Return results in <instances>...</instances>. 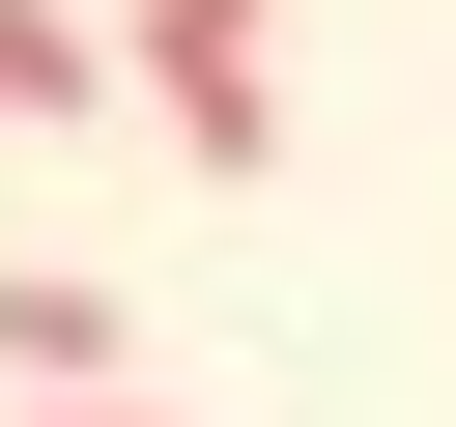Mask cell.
Here are the masks:
<instances>
[{
    "label": "cell",
    "instance_id": "1",
    "mask_svg": "<svg viewBox=\"0 0 456 427\" xmlns=\"http://www.w3.org/2000/svg\"><path fill=\"white\" fill-rule=\"evenodd\" d=\"M114 85H142V114H171L228 199L285 171V0H114Z\"/></svg>",
    "mask_w": 456,
    "mask_h": 427
},
{
    "label": "cell",
    "instance_id": "2",
    "mask_svg": "<svg viewBox=\"0 0 456 427\" xmlns=\"http://www.w3.org/2000/svg\"><path fill=\"white\" fill-rule=\"evenodd\" d=\"M0 399H114V285L86 256H0Z\"/></svg>",
    "mask_w": 456,
    "mask_h": 427
},
{
    "label": "cell",
    "instance_id": "3",
    "mask_svg": "<svg viewBox=\"0 0 456 427\" xmlns=\"http://www.w3.org/2000/svg\"><path fill=\"white\" fill-rule=\"evenodd\" d=\"M86 85H114V28H57V0H0V142H57Z\"/></svg>",
    "mask_w": 456,
    "mask_h": 427
},
{
    "label": "cell",
    "instance_id": "4",
    "mask_svg": "<svg viewBox=\"0 0 456 427\" xmlns=\"http://www.w3.org/2000/svg\"><path fill=\"white\" fill-rule=\"evenodd\" d=\"M0 427H171V399H142V370H114V399H0Z\"/></svg>",
    "mask_w": 456,
    "mask_h": 427
}]
</instances>
